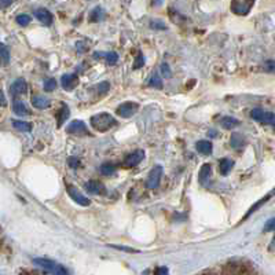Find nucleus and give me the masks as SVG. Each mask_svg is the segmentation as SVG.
Instances as JSON below:
<instances>
[{"instance_id": "f257e3e1", "label": "nucleus", "mask_w": 275, "mask_h": 275, "mask_svg": "<svg viewBox=\"0 0 275 275\" xmlns=\"http://www.w3.org/2000/svg\"><path fill=\"white\" fill-rule=\"evenodd\" d=\"M91 125L96 131L105 132L109 131L110 128L117 125V120L109 113H98L94 117H91Z\"/></svg>"}, {"instance_id": "f03ea898", "label": "nucleus", "mask_w": 275, "mask_h": 275, "mask_svg": "<svg viewBox=\"0 0 275 275\" xmlns=\"http://www.w3.org/2000/svg\"><path fill=\"white\" fill-rule=\"evenodd\" d=\"M220 275H249V267L242 260H230L222 266Z\"/></svg>"}, {"instance_id": "7ed1b4c3", "label": "nucleus", "mask_w": 275, "mask_h": 275, "mask_svg": "<svg viewBox=\"0 0 275 275\" xmlns=\"http://www.w3.org/2000/svg\"><path fill=\"white\" fill-rule=\"evenodd\" d=\"M255 0H232L231 11L237 15H246L252 10Z\"/></svg>"}, {"instance_id": "20e7f679", "label": "nucleus", "mask_w": 275, "mask_h": 275, "mask_svg": "<svg viewBox=\"0 0 275 275\" xmlns=\"http://www.w3.org/2000/svg\"><path fill=\"white\" fill-rule=\"evenodd\" d=\"M66 190H68V194H69L70 198H72L74 202H77L79 205H81V206L91 205L90 198H87V197L84 196L83 193L80 192L77 187H74V186H70V184H68V186H66Z\"/></svg>"}, {"instance_id": "39448f33", "label": "nucleus", "mask_w": 275, "mask_h": 275, "mask_svg": "<svg viewBox=\"0 0 275 275\" xmlns=\"http://www.w3.org/2000/svg\"><path fill=\"white\" fill-rule=\"evenodd\" d=\"M161 176H162V166L161 165H156L153 170L150 171V174L147 176V180H146V186L149 188H154L158 187V184L161 182Z\"/></svg>"}, {"instance_id": "423d86ee", "label": "nucleus", "mask_w": 275, "mask_h": 275, "mask_svg": "<svg viewBox=\"0 0 275 275\" xmlns=\"http://www.w3.org/2000/svg\"><path fill=\"white\" fill-rule=\"evenodd\" d=\"M138 109H139V105L136 102H125V103H121V105L118 106L116 112H117L120 117L128 118L132 117L138 112Z\"/></svg>"}, {"instance_id": "0eeeda50", "label": "nucleus", "mask_w": 275, "mask_h": 275, "mask_svg": "<svg viewBox=\"0 0 275 275\" xmlns=\"http://www.w3.org/2000/svg\"><path fill=\"white\" fill-rule=\"evenodd\" d=\"M66 132L68 134H73V135H90L87 125L83 121H80V120H74V121L70 122L68 128H66Z\"/></svg>"}, {"instance_id": "6e6552de", "label": "nucleus", "mask_w": 275, "mask_h": 275, "mask_svg": "<svg viewBox=\"0 0 275 275\" xmlns=\"http://www.w3.org/2000/svg\"><path fill=\"white\" fill-rule=\"evenodd\" d=\"M62 88L66 91H72L79 86V77L76 74H64L61 79Z\"/></svg>"}, {"instance_id": "1a4fd4ad", "label": "nucleus", "mask_w": 275, "mask_h": 275, "mask_svg": "<svg viewBox=\"0 0 275 275\" xmlns=\"http://www.w3.org/2000/svg\"><path fill=\"white\" fill-rule=\"evenodd\" d=\"M143 158H144L143 150H135L134 153H131L130 156L125 157V160H124V166H127V168H132V166L138 165V164H139Z\"/></svg>"}, {"instance_id": "9d476101", "label": "nucleus", "mask_w": 275, "mask_h": 275, "mask_svg": "<svg viewBox=\"0 0 275 275\" xmlns=\"http://www.w3.org/2000/svg\"><path fill=\"white\" fill-rule=\"evenodd\" d=\"M35 17L46 27H50L53 24V14L50 13L47 9L35 10Z\"/></svg>"}, {"instance_id": "9b49d317", "label": "nucleus", "mask_w": 275, "mask_h": 275, "mask_svg": "<svg viewBox=\"0 0 275 275\" xmlns=\"http://www.w3.org/2000/svg\"><path fill=\"white\" fill-rule=\"evenodd\" d=\"M10 91L13 95H22V94H27L28 91V84L25 81V79H17L11 84V88Z\"/></svg>"}, {"instance_id": "f8f14e48", "label": "nucleus", "mask_w": 275, "mask_h": 275, "mask_svg": "<svg viewBox=\"0 0 275 275\" xmlns=\"http://www.w3.org/2000/svg\"><path fill=\"white\" fill-rule=\"evenodd\" d=\"M86 190L88 193H91V194H105L106 188L105 186L101 183V182H96V180H90L87 184H86Z\"/></svg>"}, {"instance_id": "ddd939ff", "label": "nucleus", "mask_w": 275, "mask_h": 275, "mask_svg": "<svg viewBox=\"0 0 275 275\" xmlns=\"http://www.w3.org/2000/svg\"><path fill=\"white\" fill-rule=\"evenodd\" d=\"M196 149L197 152L202 154V156H209L212 153V150H214V146H212L209 140H198L196 143Z\"/></svg>"}, {"instance_id": "4468645a", "label": "nucleus", "mask_w": 275, "mask_h": 275, "mask_svg": "<svg viewBox=\"0 0 275 275\" xmlns=\"http://www.w3.org/2000/svg\"><path fill=\"white\" fill-rule=\"evenodd\" d=\"M33 263H35L36 266L41 267V268H44L46 271H48V272H53L55 266H57V263L54 262V260H50V259H43V258L35 259Z\"/></svg>"}, {"instance_id": "2eb2a0df", "label": "nucleus", "mask_w": 275, "mask_h": 275, "mask_svg": "<svg viewBox=\"0 0 275 275\" xmlns=\"http://www.w3.org/2000/svg\"><path fill=\"white\" fill-rule=\"evenodd\" d=\"M32 105L35 106L36 109H47L50 108V99L43 95H35L32 96Z\"/></svg>"}, {"instance_id": "dca6fc26", "label": "nucleus", "mask_w": 275, "mask_h": 275, "mask_svg": "<svg viewBox=\"0 0 275 275\" xmlns=\"http://www.w3.org/2000/svg\"><path fill=\"white\" fill-rule=\"evenodd\" d=\"M105 18H106L105 10L102 9V7H99V6L95 7V9L90 13V22H101L103 21Z\"/></svg>"}, {"instance_id": "f3484780", "label": "nucleus", "mask_w": 275, "mask_h": 275, "mask_svg": "<svg viewBox=\"0 0 275 275\" xmlns=\"http://www.w3.org/2000/svg\"><path fill=\"white\" fill-rule=\"evenodd\" d=\"M13 110L14 113L18 114V116H28V114H31V110L28 109V106L22 101H14Z\"/></svg>"}, {"instance_id": "a211bd4d", "label": "nucleus", "mask_w": 275, "mask_h": 275, "mask_svg": "<svg viewBox=\"0 0 275 275\" xmlns=\"http://www.w3.org/2000/svg\"><path fill=\"white\" fill-rule=\"evenodd\" d=\"M220 125H222L223 128H226V130H232V128H236L240 125V121H238L236 117L226 116V117H223L222 120H220Z\"/></svg>"}, {"instance_id": "6ab92c4d", "label": "nucleus", "mask_w": 275, "mask_h": 275, "mask_svg": "<svg viewBox=\"0 0 275 275\" xmlns=\"http://www.w3.org/2000/svg\"><path fill=\"white\" fill-rule=\"evenodd\" d=\"M246 143V140H245L244 135H241L238 132L236 134H232L231 139H230V144H231V147L234 149H242Z\"/></svg>"}, {"instance_id": "aec40b11", "label": "nucleus", "mask_w": 275, "mask_h": 275, "mask_svg": "<svg viewBox=\"0 0 275 275\" xmlns=\"http://www.w3.org/2000/svg\"><path fill=\"white\" fill-rule=\"evenodd\" d=\"M70 116V112H69V108L65 105V103H62V108L61 110H59V113L57 114V124L58 127H62V124L69 118Z\"/></svg>"}, {"instance_id": "412c9836", "label": "nucleus", "mask_w": 275, "mask_h": 275, "mask_svg": "<svg viewBox=\"0 0 275 275\" xmlns=\"http://www.w3.org/2000/svg\"><path fill=\"white\" fill-rule=\"evenodd\" d=\"M232 166H234V161L228 160V158H223L219 162V170H220V174L222 175H227L232 170Z\"/></svg>"}, {"instance_id": "4be33fe9", "label": "nucleus", "mask_w": 275, "mask_h": 275, "mask_svg": "<svg viewBox=\"0 0 275 275\" xmlns=\"http://www.w3.org/2000/svg\"><path fill=\"white\" fill-rule=\"evenodd\" d=\"M210 172H212V168H210L209 164H204L201 166V171H200V182H201V184H206L209 182Z\"/></svg>"}, {"instance_id": "5701e85b", "label": "nucleus", "mask_w": 275, "mask_h": 275, "mask_svg": "<svg viewBox=\"0 0 275 275\" xmlns=\"http://www.w3.org/2000/svg\"><path fill=\"white\" fill-rule=\"evenodd\" d=\"M10 62V50L6 44L0 43V64L9 65Z\"/></svg>"}, {"instance_id": "b1692460", "label": "nucleus", "mask_w": 275, "mask_h": 275, "mask_svg": "<svg viewBox=\"0 0 275 275\" xmlns=\"http://www.w3.org/2000/svg\"><path fill=\"white\" fill-rule=\"evenodd\" d=\"M13 127L21 132H31L33 125H32L31 122L19 121V120H13Z\"/></svg>"}, {"instance_id": "393cba45", "label": "nucleus", "mask_w": 275, "mask_h": 275, "mask_svg": "<svg viewBox=\"0 0 275 275\" xmlns=\"http://www.w3.org/2000/svg\"><path fill=\"white\" fill-rule=\"evenodd\" d=\"M101 172L102 175H105V176H112V175L116 172V165L112 164V162H105V164H102Z\"/></svg>"}, {"instance_id": "a878e982", "label": "nucleus", "mask_w": 275, "mask_h": 275, "mask_svg": "<svg viewBox=\"0 0 275 275\" xmlns=\"http://www.w3.org/2000/svg\"><path fill=\"white\" fill-rule=\"evenodd\" d=\"M147 84L150 86V87L157 88V90H161L162 88V81H161V79H160L158 73H154L153 76H152V79L147 81Z\"/></svg>"}, {"instance_id": "bb28decb", "label": "nucleus", "mask_w": 275, "mask_h": 275, "mask_svg": "<svg viewBox=\"0 0 275 275\" xmlns=\"http://www.w3.org/2000/svg\"><path fill=\"white\" fill-rule=\"evenodd\" d=\"M160 70H161V76L164 77V79H171V77H172V70H171L170 65H168L166 62L161 64Z\"/></svg>"}, {"instance_id": "cd10ccee", "label": "nucleus", "mask_w": 275, "mask_h": 275, "mask_svg": "<svg viewBox=\"0 0 275 275\" xmlns=\"http://www.w3.org/2000/svg\"><path fill=\"white\" fill-rule=\"evenodd\" d=\"M150 28L154 31H166V25L164 22L158 21V19H152L150 21Z\"/></svg>"}, {"instance_id": "c85d7f7f", "label": "nucleus", "mask_w": 275, "mask_h": 275, "mask_svg": "<svg viewBox=\"0 0 275 275\" xmlns=\"http://www.w3.org/2000/svg\"><path fill=\"white\" fill-rule=\"evenodd\" d=\"M57 88V80L55 79H47L44 81V91L51 92Z\"/></svg>"}, {"instance_id": "c756f323", "label": "nucleus", "mask_w": 275, "mask_h": 275, "mask_svg": "<svg viewBox=\"0 0 275 275\" xmlns=\"http://www.w3.org/2000/svg\"><path fill=\"white\" fill-rule=\"evenodd\" d=\"M32 21V18L28 15V14H21V15H18L17 17V24L18 25H21V27H27L29 25Z\"/></svg>"}, {"instance_id": "7c9ffc66", "label": "nucleus", "mask_w": 275, "mask_h": 275, "mask_svg": "<svg viewBox=\"0 0 275 275\" xmlns=\"http://www.w3.org/2000/svg\"><path fill=\"white\" fill-rule=\"evenodd\" d=\"M275 121V116L274 113H271V112H264L262 118V124H274Z\"/></svg>"}, {"instance_id": "2f4dec72", "label": "nucleus", "mask_w": 275, "mask_h": 275, "mask_svg": "<svg viewBox=\"0 0 275 275\" xmlns=\"http://www.w3.org/2000/svg\"><path fill=\"white\" fill-rule=\"evenodd\" d=\"M263 114H264V110L256 108V109H253L252 112H250V117L253 118V120H256V121L260 122L263 118Z\"/></svg>"}, {"instance_id": "473e14b6", "label": "nucleus", "mask_w": 275, "mask_h": 275, "mask_svg": "<svg viewBox=\"0 0 275 275\" xmlns=\"http://www.w3.org/2000/svg\"><path fill=\"white\" fill-rule=\"evenodd\" d=\"M105 58L109 65H116V64H117L118 55L116 53H113V51H110V53L105 54Z\"/></svg>"}, {"instance_id": "72a5a7b5", "label": "nucleus", "mask_w": 275, "mask_h": 275, "mask_svg": "<svg viewBox=\"0 0 275 275\" xmlns=\"http://www.w3.org/2000/svg\"><path fill=\"white\" fill-rule=\"evenodd\" d=\"M109 88H110V84L108 83V81H103V83H99L98 86H96V90H98V94H99V95L106 94V92L109 91Z\"/></svg>"}, {"instance_id": "f704fd0d", "label": "nucleus", "mask_w": 275, "mask_h": 275, "mask_svg": "<svg viewBox=\"0 0 275 275\" xmlns=\"http://www.w3.org/2000/svg\"><path fill=\"white\" fill-rule=\"evenodd\" d=\"M53 275H70V274H69V271L66 270L65 267L61 266V264H57L53 271Z\"/></svg>"}, {"instance_id": "c9c22d12", "label": "nucleus", "mask_w": 275, "mask_h": 275, "mask_svg": "<svg viewBox=\"0 0 275 275\" xmlns=\"http://www.w3.org/2000/svg\"><path fill=\"white\" fill-rule=\"evenodd\" d=\"M264 231H275V218L270 219V220L264 224Z\"/></svg>"}, {"instance_id": "e433bc0d", "label": "nucleus", "mask_w": 275, "mask_h": 275, "mask_svg": "<svg viewBox=\"0 0 275 275\" xmlns=\"http://www.w3.org/2000/svg\"><path fill=\"white\" fill-rule=\"evenodd\" d=\"M144 65V57L143 54H139L138 57H136V61L134 64V69H140L142 66Z\"/></svg>"}, {"instance_id": "4c0bfd02", "label": "nucleus", "mask_w": 275, "mask_h": 275, "mask_svg": "<svg viewBox=\"0 0 275 275\" xmlns=\"http://www.w3.org/2000/svg\"><path fill=\"white\" fill-rule=\"evenodd\" d=\"M110 248L118 249V250H124V252H131V253H138V250L136 249L132 248H127V246H120V245H109Z\"/></svg>"}, {"instance_id": "58836bf2", "label": "nucleus", "mask_w": 275, "mask_h": 275, "mask_svg": "<svg viewBox=\"0 0 275 275\" xmlns=\"http://www.w3.org/2000/svg\"><path fill=\"white\" fill-rule=\"evenodd\" d=\"M264 70L268 73H274L275 72V61H267L264 64Z\"/></svg>"}, {"instance_id": "ea45409f", "label": "nucleus", "mask_w": 275, "mask_h": 275, "mask_svg": "<svg viewBox=\"0 0 275 275\" xmlns=\"http://www.w3.org/2000/svg\"><path fill=\"white\" fill-rule=\"evenodd\" d=\"M68 162H69V166H70V168H73V170H77V168H79V166H80L79 158L70 157L69 160H68Z\"/></svg>"}, {"instance_id": "a19ab883", "label": "nucleus", "mask_w": 275, "mask_h": 275, "mask_svg": "<svg viewBox=\"0 0 275 275\" xmlns=\"http://www.w3.org/2000/svg\"><path fill=\"white\" fill-rule=\"evenodd\" d=\"M153 275H170V271L166 267H157L156 270H154Z\"/></svg>"}, {"instance_id": "79ce46f5", "label": "nucleus", "mask_w": 275, "mask_h": 275, "mask_svg": "<svg viewBox=\"0 0 275 275\" xmlns=\"http://www.w3.org/2000/svg\"><path fill=\"white\" fill-rule=\"evenodd\" d=\"M87 48L88 46L87 44H84V41H79V43H77V51H79V53H86Z\"/></svg>"}, {"instance_id": "37998d69", "label": "nucleus", "mask_w": 275, "mask_h": 275, "mask_svg": "<svg viewBox=\"0 0 275 275\" xmlns=\"http://www.w3.org/2000/svg\"><path fill=\"white\" fill-rule=\"evenodd\" d=\"M13 3V0H0V9H7Z\"/></svg>"}, {"instance_id": "c03bdc74", "label": "nucleus", "mask_w": 275, "mask_h": 275, "mask_svg": "<svg viewBox=\"0 0 275 275\" xmlns=\"http://www.w3.org/2000/svg\"><path fill=\"white\" fill-rule=\"evenodd\" d=\"M0 106H2V108L7 106V99H6V96H5V94H3V91H0Z\"/></svg>"}, {"instance_id": "a18cd8bd", "label": "nucleus", "mask_w": 275, "mask_h": 275, "mask_svg": "<svg viewBox=\"0 0 275 275\" xmlns=\"http://www.w3.org/2000/svg\"><path fill=\"white\" fill-rule=\"evenodd\" d=\"M102 57H105V54H101V53L94 54V58H95V59H99V58H102Z\"/></svg>"}, {"instance_id": "49530a36", "label": "nucleus", "mask_w": 275, "mask_h": 275, "mask_svg": "<svg viewBox=\"0 0 275 275\" xmlns=\"http://www.w3.org/2000/svg\"><path fill=\"white\" fill-rule=\"evenodd\" d=\"M162 5V0H153V6Z\"/></svg>"}, {"instance_id": "de8ad7c7", "label": "nucleus", "mask_w": 275, "mask_h": 275, "mask_svg": "<svg viewBox=\"0 0 275 275\" xmlns=\"http://www.w3.org/2000/svg\"><path fill=\"white\" fill-rule=\"evenodd\" d=\"M270 249L271 250H274L275 249V236H274V238H272V242H271V245H270Z\"/></svg>"}, {"instance_id": "09e8293b", "label": "nucleus", "mask_w": 275, "mask_h": 275, "mask_svg": "<svg viewBox=\"0 0 275 275\" xmlns=\"http://www.w3.org/2000/svg\"><path fill=\"white\" fill-rule=\"evenodd\" d=\"M208 135H209V136H218V131H209V132H208Z\"/></svg>"}, {"instance_id": "8fccbe9b", "label": "nucleus", "mask_w": 275, "mask_h": 275, "mask_svg": "<svg viewBox=\"0 0 275 275\" xmlns=\"http://www.w3.org/2000/svg\"><path fill=\"white\" fill-rule=\"evenodd\" d=\"M274 131H275V121H274Z\"/></svg>"}]
</instances>
